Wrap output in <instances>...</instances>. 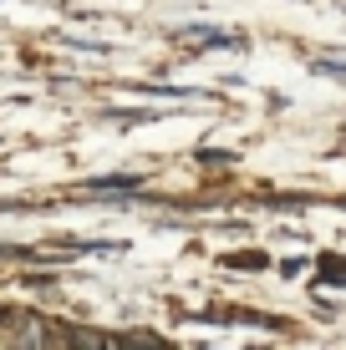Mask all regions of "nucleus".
Instances as JSON below:
<instances>
[{"label":"nucleus","instance_id":"obj_1","mask_svg":"<svg viewBox=\"0 0 346 350\" xmlns=\"http://www.w3.org/2000/svg\"><path fill=\"white\" fill-rule=\"evenodd\" d=\"M133 183H138V178H97L92 188H133Z\"/></svg>","mask_w":346,"mask_h":350}]
</instances>
